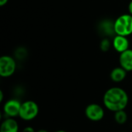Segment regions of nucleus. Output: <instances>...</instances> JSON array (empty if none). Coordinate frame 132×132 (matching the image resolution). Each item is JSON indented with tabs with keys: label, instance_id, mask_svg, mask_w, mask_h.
<instances>
[{
	"label": "nucleus",
	"instance_id": "obj_1",
	"mask_svg": "<svg viewBox=\"0 0 132 132\" xmlns=\"http://www.w3.org/2000/svg\"><path fill=\"white\" fill-rule=\"evenodd\" d=\"M103 102L107 109L115 113L125 109L128 104V96L124 89L114 87L104 93Z\"/></svg>",
	"mask_w": 132,
	"mask_h": 132
},
{
	"label": "nucleus",
	"instance_id": "obj_2",
	"mask_svg": "<svg viewBox=\"0 0 132 132\" xmlns=\"http://www.w3.org/2000/svg\"><path fill=\"white\" fill-rule=\"evenodd\" d=\"M114 31L116 35L128 36L132 33V15L124 14L119 16L114 22Z\"/></svg>",
	"mask_w": 132,
	"mask_h": 132
},
{
	"label": "nucleus",
	"instance_id": "obj_3",
	"mask_svg": "<svg viewBox=\"0 0 132 132\" xmlns=\"http://www.w3.org/2000/svg\"><path fill=\"white\" fill-rule=\"evenodd\" d=\"M39 114V106L33 101H26L22 103L19 118L26 121H29L33 120L37 117Z\"/></svg>",
	"mask_w": 132,
	"mask_h": 132
},
{
	"label": "nucleus",
	"instance_id": "obj_4",
	"mask_svg": "<svg viewBox=\"0 0 132 132\" xmlns=\"http://www.w3.org/2000/svg\"><path fill=\"white\" fill-rule=\"evenodd\" d=\"M16 63L15 60L10 56H2L0 57V76L2 77H9L15 71Z\"/></svg>",
	"mask_w": 132,
	"mask_h": 132
},
{
	"label": "nucleus",
	"instance_id": "obj_5",
	"mask_svg": "<svg viewBox=\"0 0 132 132\" xmlns=\"http://www.w3.org/2000/svg\"><path fill=\"white\" fill-rule=\"evenodd\" d=\"M85 114L92 121H100L104 117V110L97 104H90L86 108Z\"/></svg>",
	"mask_w": 132,
	"mask_h": 132
},
{
	"label": "nucleus",
	"instance_id": "obj_6",
	"mask_svg": "<svg viewBox=\"0 0 132 132\" xmlns=\"http://www.w3.org/2000/svg\"><path fill=\"white\" fill-rule=\"evenodd\" d=\"M22 103H20L18 100L11 99L6 101L3 106V111L6 116L9 118H15L19 116Z\"/></svg>",
	"mask_w": 132,
	"mask_h": 132
},
{
	"label": "nucleus",
	"instance_id": "obj_7",
	"mask_svg": "<svg viewBox=\"0 0 132 132\" xmlns=\"http://www.w3.org/2000/svg\"><path fill=\"white\" fill-rule=\"evenodd\" d=\"M112 45H113V47L114 48V50L120 53H121L129 49V41H128L127 36L116 35L113 39Z\"/></svg>",
	"mask_w": 132,
	"mask_h": 132
},
{
	"label": "nucleus",
	"instance_id": "obj_8",
	"mask_svg": "<svg viewBox=\"0 0 132 132\" xmlns=\"http://www.w3.org/2000/svg\"><path fill=\"white\" fill-rule=\"evenodd\" d=\"M120 65L127 72L132 71V50H128L121 53L119 57Z\"/></svg>",
	"mask_w": 132,
	"mask_h": 132
},
{
	"label": "nucleus",
	"instance_id": "obj_9",
	"mask_svg": "<svg viewBox=\"0 0 132 132\" xmlns=\"http://www.w3.org/2000/svg\"><path fill=\"white\" fill-rule=\"evenodd\" d=\"M18 131H19L18 122L12 118H8L2 122L0 127V132Z\"/></svg>",
	"mask_w": 132,
	"mask_h": 132
},
{
	"label": "nucleus",
	"instance_id": "obj_10",
	"mask_svg": "<svg viewBox=\"0 0 132 132\" xmlns=\"http://www.w3.org/2000/svg\"><path fill=\"white\" fill-rule=\"evenodd\" d=\"M127 76V71L122 68L121 67H116L113 69L111 72L110 77L114 82H121L125 79Z\"/></svg>",
	"mask_w": 132,
	"mask_h": 132
},
{
	"label": "nucleus",
	"instance_id": "obj_11",
	"mask_svg": "<svg viewBox=\"0 0 132 132\" xmlns=\"http://www.w3.org/2000/svg\"><path fill=\"white\" fill-rule=\"evenodd\" d=\"M100 29L108 36L116 34L114 31V22H111L109 20H104L102 22H101Z\"/></svg>",
	"mask_w": 132,
	"mask_h": 132
},
{
	"label": "nucleus",
	"instance_id": "obj_12",
	"mask_svg": "<svg viewBox=\"0 0 132 132\" xmlns=\"http://www.w3.org/2000/svg\"><path fill=\"white\" fill-rule=\"evenodd\" d=\"M114 120L119 125H124L128 121V114L125 110L119 111L114 113Z\"/></svg>",
	"mask_w": 132,
	"mask_h": 132
},
{
	"label": "nucleus",
	"instance_id": "obj_13",
	"mask_svg": "<svg viewBox=\"0 0 132 132\" xmlns=\"http://www.w3.org/2000/svg\"><path fill=\"white\" fill-rule=\"evenodd\" d=\"M100 47H101V50L103 51V52H107L110 50L111 48V42L108 39H104L101 42V44H100Z\"/></svg>",
	"mask_w": 132,
	"mask_h": 132
},
{
	"label": "nucleus",
	"instance_id": "obj_14",
	"mask_svg": "<svg viewBox=\"0 0 132 132\" xmlns=\"http://www.w3.org/2000/svg\"><path fill=\"white\" fill-rule=\"evenodd\" d=\"M22 132H36V131H35V130H34V128H32V127H26V128H25L22 130Z\"/></svg>",
	"mask_w": 132,
	"mask_h": 132
},
{
	"label": "nucleus",
	"instance_id": "obj_15",
	"mask_svg": "<svg viewBox=\"0 0 132 132\" xmlns=\"http://www.w3.org/2000/svg\"><path fill=\"white\" fill-rule=\"evenodd\" d=\"M128 11H129L130 14L132 15V1H131V2L128 5Z\"/></svg>",
	"mask_w": 132,
	"mask_h": 132
},
{
	"label": "nucleus",
	"instance_id": "obj_16",
	"mask_svg": "<svg viewBox=\"0 0 132 132\" xmlns=\"http://www.w3.org/2000/svg\"><path fill=\"white\" fill-rule=\"evenodd\" d=\"M7 2H8V0H0V5H1V6H3V5H5Z\"/></svg>",
	"mask_w": 132,
	"mask_h": 132
},
{
	"label": "nucleus",
	"instance_id": "obj_17",
	"mask_svg": "<svg viewBox=\"0 0 132 132\" xmlns=\"http://www.w3.org/2000/svg\"><path fill=\"white\" fill-rule=\"evenodd\" d=\"M3 96H4V94H3L2 90H0V101H1V102L3 101Z\"/></svg>",
	"mask_w": 132,
	"mask_h": 132
},
{
	"label": "nucleus",
	"instance_id": "obj_18",
	"mask_svg": "<svg viewBox=\"0 0 132 132\" xmlns=\"http://www.w3.org/2000/svg\"><path fill=\"white\" fill-rule=\"evenodd\" d=\"M37 132H49V131H47L46 130H44V129H41V130H39Z\"/></svg>",
	"mask_w": 132,
	"mask_h": 132
},
{
	"label": "nucleus",
	"instance_id": "obj_19",
	"mask_svg": "<svg viewBox=\"0 0 132 132\" xmlns=\"http://www.w3.org/2000/svg\"><path fill=\"white\" fill-rule=\"evenodd\" d=\"M55 132H67L66 131H63V130H60V131H56Z\"/></svg>",
	"mask_w": 132,
	"mask_h": 132
},
{
	"label": "nucleus",
	"instance_id": "obj_20",
	"mask_svg": "<svg viewBox=\"0 0 132 132\" xmlns=\"http://www.w3.org/2000/svg\"><path fill=\"white\" fill-rule=\"evenodd\" d=\"M122 132H124V131H122Z\"/></svg>",
	"mask_w": 132,
	"mask_h": 132
}]
</instances>
